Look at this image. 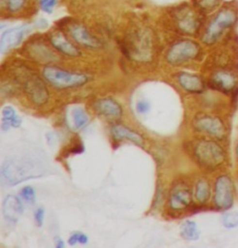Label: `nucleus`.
<instances>
[{
  "label": "nucleus",
  "instance_id": "5701e85b",
  "mask_svg": "<svg viewBox=\"0 0 238 248\" xmlns=\"http://www.w3.org/2000/svg\"><path fill=\"white\" fill-rule=\"evenodd\" d=\"M211 189L210 185L206 180H200L195 184L194 197L198 203H206L210 198Z\"/></svg>",
  "mask_w": 238,
  "mask_h": 248
},
{
  "label": "nucleus",
  "instance_id": "aec40b11",
  "mask_svg": "<svg viewBox=\"0 0 238 248\" xmlns=\"http://www.w3.org/2000/svg\"><path fill=\"white\" fill-rule=\"evenodd\" d=\"M23 123L22 118L17 114L15 109L8 105L2 109L1 128L3 131H8L11 127L18 128Z\"/></svg>",
  "mask_w": 238,
  "mask_h": 248
},
{
  "label": "nucleus",
  "instance_id": "4468645a",
  "mask_svg": "<svg viewBox=\"0 0 238 248\" xmlns=\"http://www.w3.org/2000/svg\"><path fill=\"white\" fill-rule=\"evenodd\" d=\"M176 19L179 29L185 34H195L200 25L196 13L190 8H185L179 11L176 15Z\"/></svg>",
  "mask_w": 238,
  "mask_h": 248
},
{
  "label": "nucleus",
  "instance_id": "9b49d317",
  "mask_svg": "<svg viewBox=\"0 0 238 248\" xmlns=\"http://www.w3.org/2000/svg\"><path fill=\"white\" fill-rule=\"evenodd\" d=\"M238 84L236 75L229 71H218L210 78V86L214 90L226 94L237 91Z\"/></svg>",
  "mask_w": 238,
  "mask_h": 248
},
{
  "label": "nucleus",
  "instance_id": "b1692460",
  "mask_svg": "<svg viewBox=\"0 0 238 248\" xmlns=\"http://www.w3.org/2000/svg\"><path fill=\"white\" fill-rule=\"evenodd\" d=\"M222 224L226 229H235L238 227V212L229 211L222 216Z\"/></svg>",
  "mask_w": 238,
  "mask_h": 248
},
{
  "label": "nucleus",
  "instance_id": "6ab92c4d",
  "mask_svg": "<svg viewBox=\"0 0 238 248\" xmlns=\"http://www.w3.org/2000/svg\"><path fill=\"white\" fill-rule=\"evenodd\" d=\"M111 133L113 138L118 140H129L139 146H142L143 143V139L142 136L137 133L136 131L131 130L124 125H120V124L113 125L111 128Z\"/></svg>",
  "mask_w": 238,
  "mask_h": 248
},
{
  "label": "nucleus",
  "instance_id": "6e6552de",
  "mask_svg": "<svg viewBox=\"0 0 238 248\" xmlns=\"http://www.w3.org/2000/svg\"><path fill=\"white\" fill-rule=\"evenodd\" d=\"M194 128L217 140H223L227 135L226 125L223 121L213 115L199 114L193 120Z\"/></svg>",
  "mask_w": 238,
  "mask_h": 248
},
{
  "label": "nucleus",
  "instance_id": "473e14b6",
  "mask_svg": "<svg viewBox=\"0 0 238 248\" xmlns=\"http://www.w3.org/2000/svg\"><path fill=\"white\" fill-rule=\"evenodd\" d=\"M236 155H237V159L238 161V143H237V147H236Z\"/></svg>",
  "mask_w": 238,
  "mask_h": 248
},
{
  "label": "nucleus",
  "instance_id": "20e7f679",
  "mask_svg": "<svg viewBox=\"0 0 238 248\" xmlns=\"http://www.w3.org/2000/svg\"><path fill=\"white\" fill-rule=\"evenodd\" d=\"M238 19V15L232 9H223L218 13L215 19L208 25L202 41L206 45H213L221 38L224 31L232 27Z\"/></svg>",
  "mask_w": 238,
  "mask_h": 248
},
{
  "label": "nucleus",
  "instance_id": "dca6fc26",
  "mask_svg": "<svg viewBox=\"0 0 238 248\" xmlns=\"http://www.w3.org/2000/svg\"><path fill=\"white\" fill-rule=\"evenodd\" d=\"M23 202L15 195H8L2 204V213L6 220L16 223L23 214Z\"/></svg>",
  "mask_w": 238,
  "mask_h": 248
},
{
  "label": "nucleus",
  "instance_id": "412c9836",
  "mask_svg": "<svg viewBox=\"0 0 238 248\" xmlns=\"http://www.w3.org/2000/svg\"><path fill=\"white\" fill-rule=\"evenodd\" d=\"M181 236L187 241H197L200 237V231L195 221L186 220L180 228Z\"/></svg>",
  "mask_w": 238,
  "mask_h": 248
},
{
  "label": "nucleus",
  "instance_id": "f3484780",
  "mask_svg": "<svg viewBox=\"0 0 238 248\" xmlns=\"http://www.w3.org/2000/svg\"><path fill=\"white\" fill-rule=\"evenodd\" d=\"M178 81L182 89L189 93L199 94L205 91V83L198 76L190 73H181Z\"/></svg>",
  "mask_w": 238,
  "mask_h": 248
},
{
  "label": "nucleus",
  "instance_id": "f03ea898",
  "mask_svg": "<svg viewBox=\"0 0 238 248\" xmlns=\"http://www.w3.org/2000/svg\"><path fill=\"white\" fill-rule=\"evenodd\" d=\"M193 155L201 167L210 170L220 168L226 159L222 147L216 141L206 140H200L195 144Z\"/></svg>",
  "mask_w": 238,
  "mask_h": 248
},
{
  "label": "nucleus",
  "instance_id": "423d86ee",
  "mask_svg": "<svg viewBox=\"0 0 238 248\" xmlns=\"http://www.w3.org/2000/svg\"><path fill=\"white\" fill-rule=\"evenodd\" d=\"M126 53L137 62H148L152 56V40L146 32H137L128 44L126 45Z\"/></svg>",
  "mask_w": 238,
  "mask_h": 248
},
{
  "label": "nucleus",
  "instance_id": "ddd939ff",
  "mask_svg": "<svg viewBox=\"0 0 238 248\" xmlns=\"http://www.w3.org/2000/svg\"><path fill=\"white\" fill-rule=\"evenodd\" d=\"M94 108L97 113L110 121L120 119L123 113L121 105L112 98H105L97 101L94 104Z\"/></svg>",
  "mask_w": 238,
  "mask_h": 248
},
{
  "label": "nucleus",
  "instance_id": "393cba45",
  "mask_svg": "<svg viewBox=\"0 0 238 248\" xmlns=\"http://www.w3.org/2000/svg\"><path fill=\"white\" fill-rule=\"evenodd\" d=\"M88 243H89V238L85 233H83L81 232H73L69 237L68 245L71 247H75L78 244L87 245Z\"/></svg>",
  "mask_w": 238,
  "mask_h": 248
},
{
  "label": "nucleus",
  "instance_id": "7c9ffc66",
  "mask_svg": "<svg viewBox=\"0 0 238 248\" xmlns=\"http://www.w3.org/2000/svg\"><path fill=\"white\" fill-rule=\"evenodd\" d=\"M137 113L144 114L150 111V103L147 101H139L136 104Z\"/></svg>",
  "mask_w": 238,
  "mask_h": 248
},
{
  "label": "nucleus",
  "instance_id": "4be33fe9",
  "mask_svg": "<svg viewBox=\"0 0 238 248\" xmlns=\"http://www.w3.org/2000/svg\"><path fill=\"white\" fill-rule=\"evenodd\" d=\"M71 117H72L73 125L77 130L84 128L90 122V118L87 114V112L81 106H76L72 109Z\"/></svg>",
  "mask_w": 238,
  "mask_h": 248
},
{
  "label": "nucleus",
  "instance_id": "0eeeda50",
  "mask_svg": "<svg viewBox=\"0 0 238 248\" xmlns=\"http://www.w3.org/2000/svg\"><path fill=\"white\" fill-rule=\"evenodd\" d=\"M200 53V46L191 40H183L172 46L167 53V61L172 65H180L195 59Z\"/></svg>",
  "mask_w": 238,
  "mask_h": 248
},
{
  "label": "nucleus",
  "instance_id": "c85d7f7f",
  "mask_svg": "<svg viewBox=\"0 0 238 248\" xmlns=\"http://www.w3.org/2000/svg\"><path fill=\"white\" fill-rule=\"evenodd\" d=\"M7 6L11 12H19L23 8L24 0H6Z\"/></svg>",
  "mask_w": 238,
  "mask_h": 248
},
{
  "label": "nucleus",
  "instance_id": "2eb2a0df",
  "mask_svg": "<svg viewBox=\"0 0 238 248\" xmlns=\"http://www.w3.org/2000/svg\"><path fill=\"white\" fill-rule=\"evenodd\" d=\"M72 37L79 44L88 48H100L102 47V42L91 34L87 28L80 24H74L69 28Z\"/></svg>",
  "mask_w": 238,
  "mask_h": 248
},
{
  "label": "nucleus",
  "instance_id": "c756f323",
  "mask_svg": "<svg viewBox=\"0 0 238 248\" xmlns=\"http://www.w3.org/2000/svg\"><path fill=\"white\" fill-rule=\"evenodd\" d=\"M34 220L36 225L41 227L45 220V209L42 207H38L34 212Z\"/></svg>",
  "mask_w": 238,
  "mask_h": 248
},
{
  "label": "nucleus",
  "instance_id": "2f4dec72",
  "mask_svg": "<svg viewBox=\"0 0 238 248\" xmlns=\"http://www.w3.org/2000/svg\"><path fill=\"white\" fill-rule=\"evenodd\" d=\"M55 247L57 248H63L65 247V244L62 238H60V237L55 238Z\"/></svg>",
  "mask_w": 238,
  "mask_h": 248
},
{
  "label": "nucleus",
  "instance_id": "f8f14e48",
  "mask_svg": "<svg viewBox=\"0 0 238 248\" xmlns=\"http://www.w3.org/2000/svg\"><path fill=\"white\" fill-rule=\"evenodd\" d=\"M169 203L175 211L186 209L192 203V192L186 185L180 183L171 190Z\"/></svg>",
  "mask_w": 238,
  "mask_h": 248
},
{
  "label": "nucleus",
  "instance_id": "9d476101",
  "mask_svg": "<svg viewBox=\"0 0 238 248\" xmlns=\"http://www.w3.org/2000/svg\"><path fill=\"white\" fill-rule=\"evenodd\" d=\"M32 27L30 25H20L8 29L1 35L0 52L5 54L12 48L20 45L25 35L30 33Z\"/></svg>",
  "mask_w": 238,
  "mask_h": 248
},
{
  "label": "nucleus",
  "instance_id": "bb28decb",
  "mask_svg": "<svg viewBox=\"0 0 238 248\" xmlns=\"http://www.w3.org/2000/svg\"><path fill=\"white\" fill-rule=\"evenodd\" d=\"M222 0H195L197 6L205 12H211L221 4Z\"/></svg>",
  "mask_w": 238,
  "mask_h": 248
},
{
  "label": "nucleus",
  "instance_id": "7ed1b4c3",
  "mask_svg": "<svg viewBox=\"0 0 238 248\" xmlns=\"http://www.w3.org/2000/svg\"><path fill=\"white\" fill-rule=\"evenodd\" d=\"M43 78L47 82L60 90L79 88L86 85L90 80L86 75L53 66H48L43 70Z\"/></svg>",
  "mask_w": 238,
  "mask_h": 248
},
{
  "label": "nucleus",
  "instance_id": "39448f33",
  "mask_svg": "<svg viewBox=\"0 0 238 248\" xmlns=\"http://www.w3.org/2000/svg\"><path fill=\"white\" fill-rule=\"evenodd\" d=\"M235 184L233 180L227 176H220L214 186V203L219 210L226 211L233 207L235 203Z\"/></svg>",
  "mask_w": 238,
  "mask_h": 248
},
{
  "label": "nucleus",
  "instance_id": "f257e3e1",
  "mask_svg": "<svg viewBox=\"0 0 238 248\" xmlns=\"http://www.w3.org/2000/svg\"><path fill=\"white\" fill-rule=\"evenodd\" d=\"M45 167L29 157L7 159L1 166L2 182L8 186H15L23 181L41 178L45 175Z\"/></svg>",
  "mask_w": 238,
  "mask_h": 248
},
{
  "label": "nucleus",
  "instance_id": "a878e982",
  "mask_svg": "<svg viewBox=\"0 0 238 248\" xmlns=\"http://www.w3.org/2000/svg\"><path fill=\"white\" fill-rule=\"evenodd\" d=\"M20 194H21V197L23 198L25 202H27L28 203H32V204L35 203L36 193H35V191H34L33 187H31V186L23 187V189L21 190V192H20Z\"/></svg>",
  "mask_w": 238,
  "mask_h": 248
},
{
  "label": "nucleus",
  "instance_id": "cd10ccee",
  "mask_svg": "<svg viewBox=\"0 0 238 248\" xmlns=\"http://www.w3.org/2000/svg\"><path fill=\"white\" fill-rule=\"evenodd\" d=\"M58 0H40L41 10L46 13H52L56 7Z\"/></svg>",
  "mask_w": 238,
  "mask_h": 248
},
{
  "label": "nucleus",
  "instance_id": "1a4fd4ad",
  "mask_svg": "<svg viewBox=\"0 0 238 248\" xmlns=\"http://www.w3.org/2000/svg\"><path fill=\"white\" fill-rule=\"evenodd\" d=\"M22 86L27 97L35 106H43L48 101V91L46 87L45 83L38 77L30 75L26 78H23Z\"/></svg>",
  "mask_w": 238,
  "mask_h": 248
},
{
  "label": "nucleus",
  "instance_id": "a211bd4d",
  "mask_svg": "<svg viewBox=\"0 0 238 248\" xmlns=\"http://www.w3.org/2000/svg\"><path fill=\"white\" fill-rule=\"evenodd\" d=\"M50 42L57 50L63 55L69 57H78L80 55L79 50L61 33L51 34Z\"/></svg>",
  "mask_w": 238,
  "mask_h": 248
}]
</instances>
